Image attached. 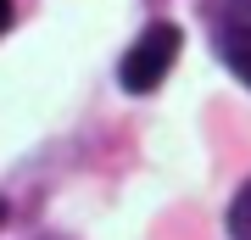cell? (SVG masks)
I'll return each instance as SVG.
<instances>
[{
  "label": "cell",
  "instance_id": "1",
  "mask_svg": "<svg viewBox=\"0 0 251 240\" xmlns=\"http://www.w3.org/2000/svg\"><path fill=\"white\" fill-rule=\"evenodd\" d=\"M179 45H184V34H179L173 23H151L134 45H128V56L117 62V79H123V89H134V95L156 89L162 79H168V67L179 62Z\"/></svg>",
  "mask_w": 251,
  "mask_h": 240
},
{
  "label": "cell",
  "instance_id": "2",
  "mask_svg": "<svg viewBox=\"0 0 251 240\" xmlns=\"http://www.w3.org/2000/svg\"><path fill=\"white\" fill-rule=\"evenodd\" d=\"M206 28L224 67L240 84H251V0H206Z\"/></svg>",
  "mask_w": 251,
  "mask_h": 240
},
{
  "label": "cell",
  "instance_id": "3",
  "mask_svg": "<svg viewBox=\"0 0 251 240\" xmlns=\"http://www.w3.org/2000/svg\"><path fill=\"white\" fill-rule=\"evenodd\" d=\"M229 235L234 240H251V185L234 196V207H229Z\"/></svg>",
  "mask_w": 251,
  "mask_h": 240
},
{
  "label": "cell",
  "instance_id": "4",
  "mask_svg": "<svg viewBox=\"0 0 251 240\" xmlns=\"http://www.w3.org/2000/svg\"><path fill=\"white\" fill-rule=\"evenodd\" d=\"M11 28V0H0V34Z\"/></svg>",
  "mask_w": 251,
  "mask_h": 240
},
{
  "label": "cell",
  "instance_id": "5",
  "mask_svg": "<svg viewBox=\"0 0 251 240\" xmlns=\"http://www.w3.org/2000/svg\"><path fill=\"white\" fill-rule=\"evenodd\" d=\"M0 218H6V201H0Z\"/></svg>",
  "mask_w": 251,
  "mask_h": 240
},
{
  "label": "cell",
  "instance_id": "6",
  "mask_svg": "<svg viewBox=\"0 0 251 240\" xmlns=\"http://www.w3.org/2000/svg\"><path fill=\"white\" fill-rule=\"evenodd\" d=\"M45 240H62V235H45Z\"/></svg>",
  "mask_w": 251,
  "mask_h": 240
}]
</instances>
